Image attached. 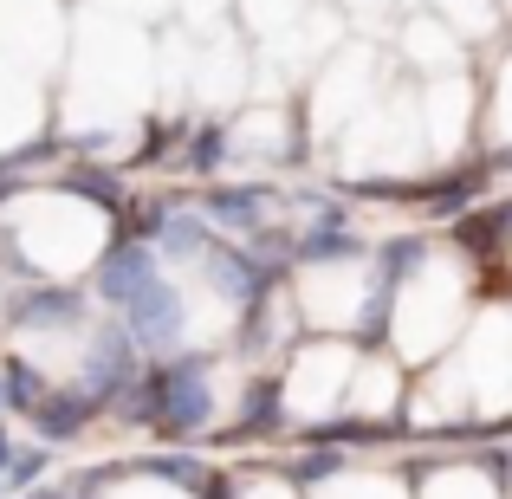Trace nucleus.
I'll use <instances>...</instances> for the list:
<instances>
[]
</instances>
